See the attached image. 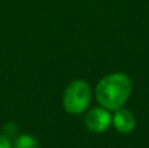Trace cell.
<instances>
[{
    "label": "cell",
    "mask_w": 149,
    "mask_h": 148,
    "mask_svg": "<svg viewBox=\"0 0 149 148\" xmlns=\"http://www.w3.org/2000/svg\"><path fill=\"white\" fill-rule=\"evenodd\" d=\"M132 91V83L124 73H111L98 83L95 97L107 110H118L128 100Z\"/></svg>",
    "instance_id": "6da1fadb"
},
{
    "label": "cell",
    "mask_w": 149,
    "mask_h": 148,
    "mask_svg": "<svg viewBox=\"0 0 149 148\" xmlns=\"http://www.w3.org/2000/svg\"><path fill=\"white\" fill-rule=\"evenodd\" d=\"M92 92L86 81L74 80L67 87L63 96V106L70 114H81L90 102Z\"/></svg>",
    "instance_id": "7a4b0ae2"
},
{
    "label": "cell",
    "mask_w": 149,
    "mask_h": 148,
    "mask_svg": "<svg viewBox=\"0 0 149 148\" xmlns=\"http://www.w3.org/2000/svg\"><path fill=\"white\" fill-rule=\"evenodd\" d=\"M111 123V115L105 108H94L85 117V125L90 131L103 133Z\"/></svg>",
    "instance_id": "3957f363"
},
{
    "label": "cell",
    "mask_w": 149,
    "mask_h": 148,
    "mask_svg": "<svg viewBox=\"0 0 149 148\" xmlns=\"http://www.w3.org/2000/svg\"><path fill=\"white\" fill-rule=\"evenodd\" d=\"M113 123L115 126L116 131L122 134H128L135 128V118L134 114L128 110L118 109L113 118Z\"/></svg>",
    "instance_id": "277c9868"
},
{
    "label": "cell",
    "mask_w": 149,
    "mask_h": 148,
    "mask_svg": "<svg viewBox=\"0 0 149 148\" xmlns=\"http://www.w3.org/2000/svg\"><path fill=\"white\" fill-rule=\"evenodd\" d=\"M13 148H39L38 140L33 135L29 134H22L18 135L13 142Z\"/></svg>",
    "instance_id": "5b68a950"
},
{
    "label": "cell",
    "mask_w": 149,
    "mask_h": 148,
    "mask_svg": "<svg viewBox=\"0 0 149 148\" xmlns=\"http://www.w3.org/2000/svg\"><path fill=\"white\" fill-rule=\"evenodd\" d=\"M1 135H4L8 140L16 139L18 136V126H17V123H15V122L5 123L4 127H3V134Z\"/></svg>",
    "instance_id": "8992f818"
},
{
    "label": "cell",
    "mask_w": 149,
    "mask_h": 148,
    "mask_svg": "<svg viewBox=\"0 0 149 148\" xmlns=\"http://www.w3.org/2000/svg\"><path fill=\"white\" fill-rule=\"evenodd\" d=\"M0 148H13L10 140H8L4 135H0Z\"/></svg>",
    "instance_id": "52a82bcc"
}]
</instances>
